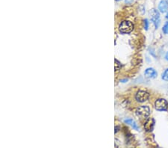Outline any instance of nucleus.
Instances as JSON below:
<instances>
[{
    "instance_id": "15",
    "label": "nucleus",
    "mask_w": 168,
    "mask_h": 148,
    "mask_svg": "<svg viewBox=\"0 0 168 148\" xmlns=\"http://www.w3.org/2000/svg\"><path fill=\"white\" fill-rule=\"evenodd\" d=\"M166 59L167 60H168V53L167 54V55H166Z\"/></svg>"
},
{
    "instance_id": "18",
    "label": "nucleus",
    "mask_w": 168,
    "mask_h": 148,
    "mask_svg": "<svg viewBox=\"0 0 168 148\" xmlns=\"http://www.w3.org/2000/svg\"><path fill=\"white\" fill-rule=\"evenodd\" d=\"M167 3H168V0H167Z\"/></svg>"
},
{
    "instance_id": "5",
    "label": "nucleus",
    "mask_w": 168,
    "mask_h": 148,
    "mask_svg": "<svg viewBox=\"0 0 168 148\" xmlns=\"http://www.w3.org/2000/svg\"><path fill=\"white\" fill-rule=\"evenodd\" d=\"M149 97V94L147 93L144 91H139L137 92L136 95H135V98H136L137 101H138L140 102H143L147 100Z\"/></svg>"
},
{
    "instance_id": "12",
    "label": "nucleus",
    "mask_w": 168,
    "mask_h": 148,
    "mask_svg": "<svg viewBox=\"0 0 168 148\" xmlns=\"http://www.w3.org/2000/svg\"><path fill=\"white\" fill-rule=\"evenodd\" d=\"M162 31H163V32L164 34L168 35V22H167L166 23L164 24V25L163 28H162Z\"/></svg>"
},
{
    "instance_id": "3",
    "label": "nucleus",
    "mask_w": 168,
    "mask_h": 148,
    "mask_svg": "<svg viewBox=\"0 0 168 148\" xmlns=\"http://www.w3.org/2000/svg\"><path fill=\"white\" fill-rule=\"evenodd\" d=\"M136 115L141 118H146L150 115V109L146 106H140L136 109Z\"/></svg>"
},
{
    "instance_id": "7",
    "label": "nucleus",
    "mask_w": 168,
    "mask_h": 148,
    "mask_svg": "<svg viewBox=\"0 0 168 148\" xmlns=\"http://www.w3.org/2000/svg\"><path fill=\"white\" fill-rule=\"evenodd\" d=\"M155 121L152 118H149L146 121V123H144V128L146 131L148 132H150L153 129V126H154Z\"/></svg>"
},
{
    "instance_id": "1",
    "label": "nucleus",
    "mask_w": 168,
    "mask_h": 148,
    "mask_svg": "<svg viewBox=\"0 0 168 148\" xmlns=\"http://www.w3.org/2000/svg\"><path fill=\"white\" fill-rule=\"evenodd\" d=\"M134 28V25L130 21H123L119 24V30L121 33L128 34L132 32Z\"/></svg>"
},
{
    "instance_id": "6",
    "label": "nucleus",
    "mask_w": 168,
    "mask_h": 148,
    "mask_svg": "<svg viewBox=\"0 0 168 148\" xmlns=\"http://www.w3.org/2000/svg\"><path fill=\"white\" fill-rule=\"evenodd\" d=\"M145 77L147 79H155L157 76L158 73L156 70L153 68H147L144 73Z\"/></svg>"
},
{
    "instance_id": "16",
    "label": "nucleus",
    "mask_w": 168,
    "mask_h": 148,
    "mask_svg": "<svg viewBox=\"0 0 168 148\" xmlns=\"http://www.w3.org/2000/svg\"><path fill=\"white\" fill-rule=\"evenodd\" d=\"M166 17H167V19H168V13H167V14Z\"/></svg>"
},
{
    "instance_id": "9",
    "label": "nucleus",
    "mask_w": 168,
    "mask_h": 148,
    "mask_svg": "<svg viewBox=\"0 0 168 148\" xmlns=\"http://www.w3.org/2000/svg\"><path fill=\"white\" fill-rule=\"evenodd\" d=\"M124 122L126 123H127V124L132 126V127H133V129H137V130L138 129V126L136 122H135L133 119H131V118H129V119H126V120H125Z\"/></svg>"
},
{
    "instance_id": "4",
    "label": "nucleus",
    "mask_w": 168,
    "mask_h": 148,
    "mask_svg": "<svg viewBox=\"0 0 168 148\" xmlns=\"http://www.w3.org/2000/svg\"><path fill=\"white\" fill-rule=\"evenodd\" d=\"M155 107L158 111H165L168 107V102L164 99H159L155 102Z\"/></svg>"
},
{
    "instance_id": "10",
    "label": "nucleus",
    "mask_w": 168,
    "mask_h": 148,
    "mask_svg": "<svg viewBox=\"0 0 168 148\" xmlns=\"http://www.w3.org/2000/svg\"><path fill=\"white\" fill-rule=\"evenodd\" d=\"M162 79L164 81H168V69L165 70L164 71V73H162V76H161Z\"/></svg>"
},
{
    "instance_id": "14",
    "label": "nucleus",
    "mask_w": 168,
    "mask_h": 148,
    "mask_svg": "<svg viewBox=\"0 0 168 148\" xmlns=\"http://www.w3.org/2000/svg\"><path fill=\"white\" fill-rule=\"evenodd\" d=\"M125 81H128V79H123V80H121L120 82H126Z\"/></svg>"
},
{
    "instance_id": "11",
    "label": "nucleus",
    "mask_w": 168,
    "mask_h": 148,
    "mask_svg": "<svg viewBox=\"0 0 168 148\" xmlns=\"http://www.w3.org/2000/svg\"><path fill=\"white\" fill-rule=\"evenodd\" d=\"M114 63H115V65H114V67H115V70H119V69H120L121 67V64L120 62H118L117 59H115L114 60Z\"/></svg>"
},
{
    "instance_id": "17",
    "label": "nucleus",
    "mask_w": 168,
    "mask_h": 148,
    "mask_svg": "<svg viewBox=\"0 0 168 148\" xmlns=\"http://www.w3.org/2000/svg\"><path fill=\"white\" fill-rule=\"evenodd\" d=\"M116 1H117V2H119V1H121V0H116Z\"/></svg>"
},
{
    "instance_id": "8",
    "label": "nucleus",
    "mask_w": 168,
    "mask_h": 148,
    "mask_svg": "<svg viewBox=\"0 0 168 148\" xmlns=\"http://www.w3.org/2000/svg\"><path fill=\"white\" fill-rule=\"evenodd\" d=\"M159 10L160 11V12L161 13H165L167 11L168 3L167 2V0H161V1L159 2Z\"/></svg>"
},
{
    "instance_id": "13",
    "label": "nucleus",
    "mask_w": 168,
    "mask_h": 148,
    "mask_svg": "<svg viewBox=\"0 0 168 148\" xmlns=\"http://www.w3.org/2000/svg\"><path fill=\"white\" fill-rule=\"evenodd\" d=\"M148 27H149V22H148L147 20L146 19L144 20V28L146 29V30H147L148 29Z\"/></svg>"
},
{
    "instance_id": "2",
    "label": "nucleus",
    "mask_w": 168,
    "mask_h": 148,
    "mask_svg": "<svg viewBox=\"0 0 168 148\" xmlns=\"http://www.w3.org/2000/svg\"><path fill=\"white\" fill-rule=\"evenodd\" d=\"M149 16H150L151 20L154 23L156 28H158V27L159 26V24H160V14H159V11L155 8L151 9L149 11Z\"/></svg>"
}]
</instances>
